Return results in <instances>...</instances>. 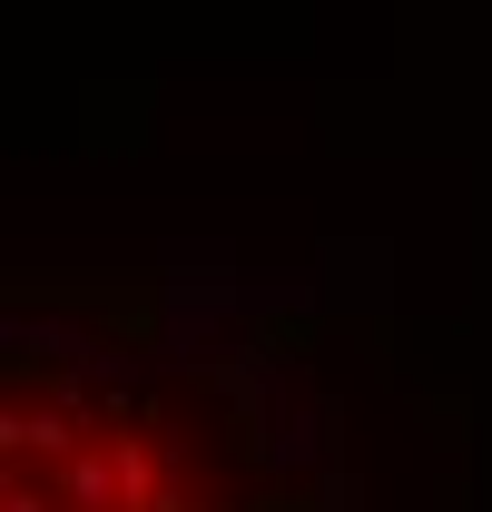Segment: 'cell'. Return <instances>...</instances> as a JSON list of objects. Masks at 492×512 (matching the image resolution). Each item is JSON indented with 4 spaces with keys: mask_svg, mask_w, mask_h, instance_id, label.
I'll return each mask as SVG.
<instances>
[{
    "mask_svg": "<svg viewBox=\"0 0 492 512\" xmlns=\"http://www.w3.org/2000/svg\"><path fill=\"white\" fill-rule=\"evenodd\" d=\"M148 493H158V483H148V453L128 444V434L60 463V503L69 512H148Z\"/></svg>",
    "mask_w": 492,
    "mask_h": 512,
    "instance_id": "obj_1",
    "label": "cell"
},
{
    "mask_svg": "<svg viewBox=\"0 0 492 512\" xmlns=\"http://www.w3.org/2000/svg\"><path fill=\"white\" fill-rule=\"evenodd\" d=\"M0 512H60V503H50V493H30V473L10 463V493H0Z\"/></svg>",
    "mask_w": 492,
    "mask_h": 512,
    "instance_id": "obj_3",
    "label": "cell"
},
{
    "mask_svg": "<svg viewBox=\"0 0 492 512\" xmlns=\"http://www.w3.org/2000/svg\"><path fill=\"white\" fill-rule=\"evenodd\" d=\"M0 453L10 463H30V453H50V463H69V414H30V404H10V424H0Z\"/></svg>",
    "mask_w": 492,
    "mask_h": 512,
    "instance_id": "obj_2",
    "label": "cell"
}]
</instances>
